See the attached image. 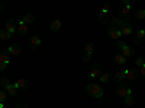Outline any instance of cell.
I'll return each mask as SVG.
<instances>
[{"instance_id": "obj_10", "label": "cell", "mask_w": 145, "mask_h": 108, "mask_svg": "<svg viewBox=\"0 0 145 108\" xmlns=\"http://www.w3.org/2000/svg\"><path fill=\"white\" fill-rule=\"evenodd\" d=\"M39 45H41V38H39L38 34H35L33 37L29 40V48H31V50H36Z\"/></svg>"}, {"instance_id": "obj_5", "label": "cell", "mask_w": 145, "mask_h": 108, "mask_svg": "<svg viewBox=\"0 0 145 108\" xmlns=\"http://www.w3.org/2000/svg\"><path fill=\"white\" fill-rule=\"evenodd\" d=\"M123 25H125V21L120 19L119 16H113L110 21H109V27H113V28H116V29H120Z\"/></svg>"}, {"instance_id": "obj_28", "label": "cell", "mask_w": 145, "mask_h": 108, "mask_svg": "<svg viewBox=\"0 0 145 108\" xmlns=\"http://www.w3.org/2000/svg\"><path fill=\"white\" fill-rule=\"evenodd\" d=\"M135 16H137V19H144L145 18V9H139Z\"/></svg>"}, {"instance_id": "obj_32", "label": "cell", "mask_w": 145, "mask_h": 108, "mask_svg": "<svg viewBox=\"0 0 145 108\" xmlns=\"http://www.w3.org/2000/svg\"><path fill=\"white\" fill-rule=\"evenodd\" d=\"M90 58H91V56H90V54H84L81 60H83L84 63H89V62H90Z\"/></svg>"}, {"instance_id": "obj_1", "label": "cell", "mask_w": 145, "mask_h": 108, "mask_svg": "<svg viewBox=\"0 0 145 108\" xmlns=\"http://www.w3.org/2000/svg\"><path fill=\"white\" fill-rule=\"evenodd\" d=\"M87 93L90 95L91 98H96V99H102L103 98V89L100 85H96V83H89L87 88H86Z\"/></svg>"}, {"instance_id": "obj_23", "label": "cell", "mask_w": 145, "mask_h": 108, "mask_svg": "<svg viewBox=\"0 0 145 108\" xmlns=\"http://www.w3.org/2000/svg\"><path fill=\"white\" fill-rule=\"evenodd\" d=\"M22 21H23V22H25L26 25H28V23H32V22L35 21V16H33L32 13H28V15H25V16L22 18Z\"/></svg>"}, {"instance_id": "obj_26", "label": "cell", "mask_w": 145, "mask_h": 108, "mask_svg": "<svg viewBox=\"0 0 145 108\" xmlns=\"http://www.w3.org/2000/svg\"><path fill=\"white\" fill-rule=\"evenodd\" d=\"M134 6V5H128V6H123L122 9H120V15H128L129 12H131V7Z\"/></svg>"}, {"instance_id": "obj_36", "label": "cell", "mask_w": 145, "mask_h": 108, "mask_svg": "<svg viewBox=\"0 0 145 108\" xmlns=\"http://www.w3.org/2000/svg\"><path fill=\"white\" fill-rule=\"evenodd\" d=\"M109 9H110V5H109V3H105V6H103V10H109Z\"/></svg>"}, {"instance_id": "obj_4", "label": "cell", "mask_w": 145, "mask_h": 108, "mask_svg": "<svg viewBox=\"0 0 145 108\" xmlns=\"http://www.w3.org/2000/svg\"><path fill=\"white\" fill-rule=\"evenodd\" d=\"M16 22L13 21V19H7L6 21V27H5V29L10 34V37H15V34H16Z\"/></svg>"}, {"instance_id": "obj_25", "label": "cell", "mask_w": 145, "mask_h": 108, "mask_svg": "<svg viewBox=\"0 0 145 108\" xmlns=\"http://www.w3.org/2000/svg\"><path fill=\"white\" fill-rule=\"evenodd\" d=\"M123 101H125V105H126V107H132V105H134V98H132V95L123 98Z\"/></svg>"}, {"instance_id": "obj_16", "label": "cell", "mask_w": 145, "mask_h": 108, "mask_svg": "<svg viewBox=\"0 0 145 108\" xmlns=\"http://www.w3.org/2000/svg\"><path fill=\"white\" fill-rule=\"evenodd\" d=\"M97 21L100 23H107L109 22V16H107V12L106 10H100L97 13Z\"/></svg>"}, {"instance_id": "obj_11", "label": "cell", "mask_w": 145, "mask_h": 108, "mask_svg": "<svg viewBox=\"0 0 145 108\" xmlns=\"http://www.w3.org/2000/svg\"><path fill=\"white\" fill-rule=\"evenodd\" d=\"M7 50H9L10 56H19V54L22 53V45L16 42V44H13V45H10Z\"/></svg>"}, {"instance_id": "obj_8", "label": "cell", "mask_w": 145, "mask_h": 108, "mask_svg": "<svg viewBox=\"0 0 145 108\" xmlns=\"http://www.w3.org/2000/svg\"><path fill=\"white\" fill-rule=\"evenodd\" d=\"M16 32L18 35H20V37H23V35H26L28 34V25L25 22H23L22 19L18 22V28H16Z\"/></svg>"}, {"instance_id": "obj_21", "label": "cell", "mask_w": 145, "mask_h": 108, "mask_svg": "<svg viewBox=\"0 0 145 108\" xmlns=\"http://www.w3.org/2000/svg\"><path fill=\"white\" fill-rule=\"evenodd\" d=\"M93 51H94V44L93 42H89V44H86V47H84V53L86 54H93Z\"/></svg>"}, {"instance_id": "obj_3", "label": "cell", "mask_w": 145, "mask_h": 108, "mask_svg": "<svg viewBox=\"0 0 145 108\" xmlns=\"http://www.w3.org/2000/svg\"><path fill=\"white\" fill-rule=\"evenodd\" d=\"M126 80H135L139 76V69H123Z\"/></svg>"}, {"instance_id": "obj_13", "label": "cell", "mask_w": 145, "mask_h": 108, "mask_svg": "<svg viewBox=\"0 0 145 108\" xmlns=\"http://www.w3.org/2000/svg\"><path fill=\"white\" fill-rule=\"evenodd\" d=\"M0 63H5V64H9L10 63V53H9L7 48L0 53Z\"/></svg>"}, {"instance_id": "obj_33", "label": "cell", "mask_w": 145, "mask_h": 108, "mask_svg": "<svg viewBox=\"0 0 145 108\" xmlns=\"http://www.w3.org/2000/svg\"><path fill=\"white\" fill-rule=\"evenodd\" d=\"M139 73L142 75V78H145V64L142 67H139Z\"/></svg>"}, {"instance_id": "obj_22", "label": "cell", "mask_w": 145, "mask_h": 108, "mask_svg": "<svg viewBox=\"0 0 145 108\" xmlns=\"http://www.w3.org/2000/svg\"><path fill=\"white\" fill-rule=\"evenodd\" d=\"M110 79H112V76H110V73H107V72L102 73V76H100V82H102V83H107V82H110Z\"/></svg>"}, {"instance_id": "obj_35", "label": "cell", "mask_w": 145, "mask_h": 108, "mask_svg": "<svg viewBox=\"0 0 145 108\" xmlns=\"http://www.w3.org/2000/svg\"><path fill=\"white\" fill-rule=\"evenodd\" d=\"M122 3H123V6H128V5H134L132 2H129V0H122Z\"/></svg>"}, {"instance_id": "obj_2", "label": "cell", "mask_w": 145, "mask_h": 108, "mask_svg": "<svg viewBox=\"0 0 145 108\" xmlns=\"http://www.w3.org/2000/svg\"><path fill=\"white\" fill-rule=\"evenodd\" d=\"M116 93L119 95L120 98H126V97H129V95H132V89L126 85L125 82H122V83H119V85H118Z\"/></svg>"}, {"instance_id": "obj_17", "label": "cell", "mask_w": 145, "mask_h": 108, "mask_svg": "<svg viewBox=\"0 0 145 108\" xmlns=\"http://www.w3.org/2000/svg\"><path fill=\"white\" fill-rule=\"evenodd\" d=\"M126 62H128V58H125V57L122 56V53L115 54V57H113V63H115V64H125Z\"/></svg>"}, {"instance_id": "obj_27", "label": "cell", "mask_w": 145, "mask_h": 108, "mask_svg": "<svg viewBox=\"0 0 145 108\" xmlns=\"http://www.w3.org/2000/svg\"><path fill=\"white\" fill-rule=\"evenodd\" d=\"M0 85H2V88H3V89H6V88L10 85V83H9V79H7V78L0 79Z\"/></svg>"}, {"instance_id": "obj_6", "label": "cell", "mask_w": 145, "mask_h": 108, "mask_svg": "<svg viewBox=\"0 0 145 108\" xmlns=\"http://www.w3.org/2000/svg\"><path fill=\"white\" fill-rule=\"evenodd\" d=\"M107 35H109L112 40L119 41L120 37H122V32H120V29H116V28H113V27H109V28H107Z\"/></svg>"}, {"instance_id": "obj_12", "label": "cell", "mask_w": 145, "mask_h": 108, "mask_svg": "<svg viewBox=\"0 0 145 108\" xmlns=\"http://www.w3.org/2000/svg\"><path fill=\"white\" fill-rule=\"evenodd\" d=\"M145 38V29H139L134 37H132V41H134V44H141V41Z\"/></svg>"}, {"instance_id": "obj_39", "label": "cell", "mask_w": 145, "mask_h": 108, "mask_svg": "<svg viewBox=\"0 0 145 108\" xmlns=\"http://www.w3.org/2000/svg\"><path fill=\"white\" fill-rule=\"evenodd\" d=\"M3 7H5V6H3V3H0V10H3Z\"/></svg>"}, {"instance_id": "obj_7", "label": "cell", "mask_w": 145, "mask_h": 108, "mask_svg": "<svg viewBox=\"0 0 145 108\" xmlns=\"http://www.w3.org/2000/svg\"><path fill=\"white\" fill-rule=\"evenodd\" d=\"M103 73V70H102V66L100 64H94L91 67V72H90V76H89V80L94 79V78H100Z\"/></svg>"}, {"instance_id": "obj_9", "label": "cell", "mask_w": 145, "mask_h": 108, "mask_svg": "<svg viewBox=\"0 0 145 108\" xmlns=\"http://www.w3.org/2000/svg\"><path fill=\"white\" fill-rule=\"evenodd\" d=\"M120 32H122V37H131L132 32H134V28H132L131 22H125V25L120 28Z\"/></svg>"}, {"instance_id": "obj_37", "label": "cell", "mask_w": 145, "mask_h": 108, "mask_svg": "<svg viewBox=\"0 0 145 108\" xmlns=\"http://www.w3.org/2000/svg\"><path fill=\"white\" fill-rule=\"evenodd\" d=\"M16 108H26V105H25V104H18Z\"/></svg>"}, {"instance_id": "obj_18", "label": "cell", "mask_w": 145, "mask_h": 108, "mask_svg": "<svg viewBox=\"0 0 145 108\" xmlns=\"http://www.w3.org/2000/svg\"><path fill=\"white\" fill-rule=\"evenodd\" d=\"M122 56L125 57V58H129V57H132V56H135V50L132 48V47H125V48L122 50Z\"/></svg>"}, {"instance_id": "obj_19", "label": "cell", "mask_w": 145, "mask_h": 108, "mask_svg": "<svg viewBox=\"0 0 145 108\" xmlns=\"http://www.w3.org/2000/svg\"><path fill=\"white\" fill-rule=\"evenodd\" d=\"M50 29H51L52 32L59 31V29H61V21H54L51 25H50Z\"/></svg>"}, {"instance_id": "obj_20", "label": "cell", "mask_w": 145, "mask_h": 108, "mask_svg": "<svg viewBox=\"0 0 145 108\" xmlns=\"http://www.w3.org/2000/svg\"><path fill=\"white\" fill-rule=\"evenodd\" d=\"M113 78H115V80H116V82H120V83H122V82L125 80V72H123V70L118 72V73H116Z\"/></svg>"}, {"instance_id": "obj_34", "label": "cell", "mask_w": 145, "mask_h": 108, "mask_svg": "<svg viewBox=\"0 0 145 108\" xmlns=\"http://www.w3.org/2000/svg\"><path fill=\"white\" fill-rule=\"evenodd\" d=\"M9 64H5V63H0V72H3V70H6V67H7Z\"/></svg>"}, {"instance_id": "obj_24", "label": "cell", "mask_w": 145, "mask_h": 108, "mask_svg": "<svg viewBox=\"0 0 145 108\" xmlns=\"http://www.w3.org/2000/svg\"><path fill=\"white\" fill-rule=\"evenodd\" d=\"M9 38H12L10 34H9L6 29H0V40L5 41V40H9Z\"/></svg>"}, {"instance_id": "obj_30", "label": "cell", "mask_w": 145, "mask_h": 108, "mask_svg": "<svg viewBox=\"0 0 145 108\" xmlns=\"http://www.w3.org/2000/svg\"><path fill=\"white\" fill-rule=\"evenodd\" d=\"M6 98H7V92L5 89H2V91H0V102H5Z\"/></svg>"}, {"instance_id": "obj_29", "label": "cell", "mask_w": 145, "mask_h": 108, "mask_svg": "<svg viewBox=\"0 0 145 108\" xmlns=\"http://www.w3.org/2000/svg\"><path fill=\"white\" fill-rule=\"evenodd\" d=\"M116 47H118V50H119V51H122V50L125 48V47H126V44H125L122 40H119V41H118V44H116Z\"/></svg>"}, {"instance_id": "obj_38", "label": "cell", "mask_w": 145, "mask_h": 108, "mask_svg": "<svg viewBox=\"0 0 145 108\" xmlns=\"http://www.w3.org/2000/svg\"><path fill=\"white\" fill-rule=\"evenodd\" d=\"M0 108H5V102H0Z\"/></svg>"}, {"instance_id": "obj_15", "label": "cell", "mask_w": 145, "mask_h": 108, "mask_svg": "<svg viewBox=\"0 0 145 108\" xmlns=\"http://www.w3.org/2000/svg\"><path fill=\"white\" fill-rule=\"evenodd\" d=\"M15 86L19 91H26L28 89V82H26V79H19L18 82H15Z\"/></svg>"}, {"instance_id": "obj_14", "label": "cell", "mask_w": 145, "mask_h": 108, "mask_svg": "<svg viewBox=\"0 0 145 108\" xmlns=\"http://www.w3.org/2000/svg\"><path fill=\"white\" fill-rule=\"evenodd\" d=\"M6 92H7V95H9V97H16V95H18V92H19V89L15 86V83H10V85L5 89Z\"/></svg>"}, {"instance_id": "obj_31", "label": "cell", "mask_w": 145, "mask_h": 108, "mask_svg": "<svg viewBox=\"0 0 145 108\" xmlns=\"http://www.w3.org/2000/svg\"><path fill=\"white\" fill-rule=\"evenodd\" d=\"M135 64H137L138 67H142V66L145 64V62H144V58H142V57H138V58H135Z\"/></svg>"}]
</instances>
